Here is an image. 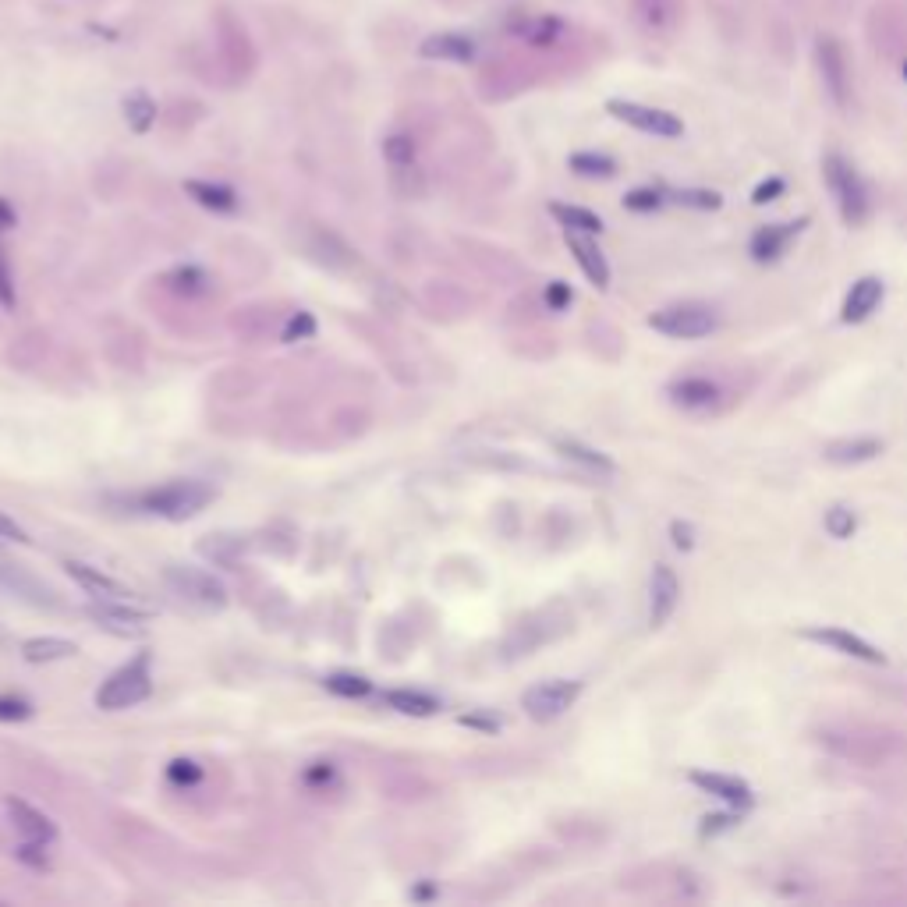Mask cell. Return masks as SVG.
Here are the masks:
<instances>
[{"label": "cell", "instance_id": "6da1fadb", "mask_svg": "<svg viewBox=\"0 0 907 907\" xmlns=\"http://www.w3.org/2000/svg\"><path fill=\"white\" fill-rule=\"evenodd\" d=\"M217 500V486L199 479H174L163 482V486L142 489L135 493L128 504L135 507V514H149V518H167V521H185L195 518L199 511Z\"/></svg>", "mask_w": 907, "mask_h": 907}, {"label": "cell", "instance_id": "7a4b0ae2", "mask_svg": "<svg viewBox=\"0 0 907 907\" xmlns=\"http://www.w3.org/2000/svg\"><path fill=\"white\" fill-rule=\"evenodd\" d=\"M153 695V656L139 652L135 659H128L125 667H117L107 681L96 691V706L117 713V709H132L139 702Z\"/></svg>", "mask_w": 907, "mask_h": 907}, {"label": "cell", "instance_id": "3957f363", "mask_svg": "<svg viewBox=\"0 0 907 907\" xmlns=\"http://www.w3.org/2000/svg\"><path fill=\"white\" fill-rule=\"evenodd\" d=\"M822 174H826V185H830L833 199H837V206H840V217H844L847 224H865L872 202H869V188H865L861 174L854 171L840 153H830L822 160Z\"/></svg>", "mask_w": 907, "mask_h": 907}, {"label": "cell", "instance_id": "277c9868", "mask_svg": "<svg viewBox=\"0 0 907 907\" xmlns=\"http://www.w3.org/2000/svg\"><path fill=\"white\" fill-rule=\"evenodd\" d=\"M649 326L659 330L663 337H674V341H695V337H709L720 326L716 312L709 305L698 302H684V305H667L649 316Z\"/></svg>", "mask_w": 907, "mask_h": 907}, {"label": "cell", "instance_id": "5b68a950", "mask_svg": "<svg viewBox=\"0 0 907 907\" xmlns=\"http://www.w3.org/2000/svg\"><path fill=\"white\" fill-rule=\"evenodd\" d=\"M163 578H167V585L174 589V596L188 599V603L202 606V610H220V606H227V585L220 582V578H213L210 571H202V567L171 564L163 571Z\"/></svg>", "mask_w": 907, "mask_h": 907}, {"label": "cell", "instance_id": "8992f818", "mask_svg": "<svg viewBox=\"0 0 907 907\" xmlns=\"http://www.w3.org/2000/svg\"><path fill=\"white\" fill-rule=\"evenodd\" d=\"M610 117L624 121L628 128L645 135H656V139H681L684 135V121L670 110H659V107H645V103L635 100H610L606 103Z\"/></svg>", "mask_w": 907, "mask_h": 907}, {"label": "cell", "instance_id": "52a82bcc", "mask_svg": "<svg viewBox=\"0 0 907 907\" xmlns=\"http://www.w3.org/2000/svg\"><path fill=\"white\" fill-rule=\"evenodd\" d=\"M578 695H582V681H543L521 695V706L535 723H550L564 716L578 702Z\"/></svg>", "mask_w": 907, "mask_h": 907}, {"label": "cell", "instance_id": "ba28073f", "mask_svg": "<svg viewBox=\"0 0 907 907\" xmlns=\"http://www.w3.org/2000/svg\"><path fill=\"white\" fill-rule=\"evenodd\" d=\"M86 617L96 621V628L110 631V635L135 638L146 631L153 613L142 610V606H132V599H96V603L86 606Z\"/></svg>", "mask_w": 907, "mask_h": 907}, {"label": "cell", "instance_id": "9c48e42d", "mask_svg": "<svg viewBox=\"0 0 907 907\" xmlns=\"http://www.w3.org/2000/svg\"><path fill=\"white\" fill-rule=\"evenodd\" d=\"M815 68L826 93L833 96V103H847V89H851V71H847V57L833 36H819L815 43Z\"/></svg>", "mask_w": 907, "mask_h": 907}, {"label": "cell", "instance_id": "30bf717a", "mask_svg": "<svg viewBox=\"0 0 907 907\" xmlns=\"http://www.w3.org/2000/svg\"><path fill=\"white\" fill-rule=\"evenodd\" d=\"M677 603H681V582H677V574L670 571L667 564H656L652 567V578H649V621H652V628H663V624L674 617Z\"/></svg>", "mask_w": 907, "mask_h": 907}, {"label": "cell", "instance_id": "8fae6325", "mask_svg": "<svg viewBox=\"0 0 907 907\" xmlns=\"http://www.w3.org/2000/svg\"><path fill=\"white\" fill-rule=\"evenodd\" d=\"M4 812H8V822L15 826V833L22 840H39V844H54L57 840V826L47 812L32 808L29 801L22 798H4Z\"/></svg>", "mask_w": 907, "mask_h": 907}, {"label": "cell", "instance_id": "7c38bea8", "mask_svg": "<svg viewBox=\"0 0 907 907\" xmlns=\"http://www.w3.org/2000/svg\"><path fill=\"white\" fill-rule=\"evenodd\" d=\"M567 249H571L574 263L582 266V273L592 280V284L603 291L610 284V266H606L603 249L596 245V234H585V231H567Z\"/></svg>", "mask_w": 907, "mask_h": 907}, {"label": "cell", "instance_id": "4fadbf2b", "mask_svg": "<svg viewBox=\"0 0 907 907\" xmlns=\"http://www.w3.org/2000/svg\"><path fill=\"white\" fill-rule=\"evenodd\" d=\"M64 571H68L71 582L82 585V589H86L93 599H132V596H135V592L128 589V585H121L117 578L103 574L100 567L82 564V560H64Z\"/></svg>", "mask_w": 907, "mask_h": 907}, {"label": "cell", "instance_id": "5bb4252c", "mask_svg": "<svg viewBox=\"0 0 907 907\" xmlns=\"http://www.w3.org/2000/svg\"><path fill=\"white\" fill-rule=\"evenodd\" d=\"M805 638L808 642L830 645V649L844 652V656H851V659H861V663H886V656L876 649V645H869L865 638L851 635V631H844V628H808Z\"/></svg>", "mask_w": 907, "mask_h": 907}, {"label": "cell", "instance_id": "9a60e30c", "mask_svg": "<svg viewBox=\"0 0 907 907\" xmlns=\"http://www.w3.org/2000/svg\"><path fill=\"white\" fill-rule=\"evenodd\" d=\"M808 220H794V224H769V227H759V231L752 234V259L755 263H773V259L783 256V249L791 245L794 238L801 234V227H805Z\"/></svg>", "mask_w": 907, "mask_h": 907}, {"label": "cell", "instance_id": "2e32d148", "mask_svg": "<svg viewBox=\"0 0 907 907\" xmlns=\"http://www.w3.org/2000/svg\"><path fill=\"white\" fill-rule=\"evenodd\" d=\"M691 783H695V787H702L706 794H713V798H720L723 805H730V808H748V805H752V787H748L745 780H737V776L695 769V773H691Z\"/></svg>", "mask_w": 907, "mask_h": 907}, {"label": "cell", "instance_id": "e0dca14e", "mask_svg": "<svg viewBox=\"0 0 907 907\" xmlns=\"http://www.w3.org/2000/svg\"><path fill=\"white\" fill-rule=\"evenodd\" d=\"M883 295H886L883 280H879V277H861L858 284H851V291H847L840 319H844V323H865V319H869L872 312L879 309Z\"/></svg>", "mask_w": 907, "mask_h": 907}, {"label": "cell", "instance_id": "ac0fdd59", "mask_svg": "<svg viewBox=\"0 0 907 907\" xmlns=\"http://www.w3.org/2000/svg\"><path fill=\"white\" fill-rule=\"evenodd\" d=\"M670 401L681 404L688 411H706L720 401V387L713 380H702V376H688V380H677L667 387Z\"/></svg>", "mask_w": 907, "mask_h": 907}, {"label": "cell", "instance_id": "d6986e66", "mask_svg": "<svg viewBox=\"0 0 907 907\" xmlns=\"http://www.w3.org/2000/svg\"><path fill=\"white\" fill-rule=\"evenodd\" d=\"M422 57H433V61H472L475 57V39L461 36V32H440V36H429L419 47Z\"/></svg>", "mask_w": 907, "mask_h": 907}, {"label": "cell", "instance_id": "ffe728a7", "mask_svg": "<svg viewBox=\"0 0 907 907\" xmlns=\"http://www.w3.org/2000/svg\"><path fill=\"white\" fill-rule=\"evenodd\" d=\"M638 25L649 32H667L681 18V0H631Z\"/></svg>", "mask_w": 907, "mask_h": 907}, {"label": "cell", "instance_id": "44dd1931", "mask_svg": "<svg viewBox=\"0 0 907 907\" xmlns=\"http://www.w3.org/2000/svg\"><path fill=\"white\" fill-rule=\"evenodd\" d=\"M879 450H883V443L872 440V436H854V440H833L822 450V458L830 465H861V461L879 458Z\"/></svg>", "mask_w": 907, "mask_h": 907}, {"label": "cell", "instance_id": "7402d4cb", "mask_svg": "<svg viewBox=\"0 0 907 907\" xmlns=\"http://www.w3.org/2000/svg\"><path fill=\"white\" fill-rule=\"evenodd\" d=\"M185 192L192 195L195 202H199L202 210H213V213H234L238 210V192L227 185H220V181H185Z\"/></svg>", "mask_w": 907, "mask_h": 907}, {"label": "cell", "instance_id": "603a6c76", "mask_svg": "<svg viewBox=\"0 0 907 907\" xmlns=\"http://www.w3.org/2000/svg\"><path fill=\"white\" fill-rule=\"evenodd\" d=\"M383 702H387L394 713L401 716H436L440 713V698L426 695V691H411V688H394V691H383Z\"/></svg>", "mask_w": 907, "mask_h": 907}, {"label": "cell", "instance_id": "cb8c5ba5", "mask_svg": "<svg viewBox=\"0 0 907 907\" xmlns=\"http://www.w3.org/2000/svg\"><path fill=\"white\" fill-rule=\"evenodd\" d=\"M163 284L171 287L174 295L181 298H195V295H206L210 291V273L202 270V266H174L171 273H163Z\"/></svg>", "mask_w": 907, "mask_h": 907}, {"label": "cell", "instance_id": "d4e9b609", "mask_svg": "<svg viewBox=\"0 0 907 907\" xmlns=\"http://www.w3.org/2000/svg\"><path fill=\"white\" fill-rule=\"evenodd\" d=\"M75 652L78 645L68 638H29V642H22L25 663H57V659H68Z\"/></svg>", "mask_w": 907, "mask_h": 907}, {"label": "cell", "instance_id": "484cf974", "mask_svg": "<svg viewBox=\"0 0 907 907\" xmlns=\"http://www.w3.org/2000/svg\"><path fill=\"white\" fill-rule=\"evenodd\" d=\"M557 450L564 454L567 461H574V465L589 468V472L613 475V461L606 458V454H599V450L585 447V443H578V440H557Z\"/></svg>", "mask_w": 907, "mask_h": 907}, {"label": "cell", "instance_id": "4316f807", "mask_svg": "<svg viewBox=\"0 0 907 907\" xmlns=\"http://www.w3.org/2000/svg\"><path fill=\"white\" fill-rule=\"evenodd\" d=\"M550 213L564 224V231H585V234H599L603 231V220L592 210L582 206H567V202H550Z\"/></svg>", "mask_w": 907, "mask_h": 907}, {"label": "cell", "instance_id": "83f0119b", "mask_svg": "<svg viewBox=\"0 0 907 907\" xmlns=\"http://www.w3.org/2000/svg\"><path fill=\"white\" fill-rule=\"evenodd\" d=\"M125 117H128V128H132V132L146 135L156 121V100L149 93H142V89H135V93L125 96Z\"/></svg>", "mask_w": 907, "mask_h": 907}, {"label": "cell", "instance_id": "f1b7e54d", "mask_svg": "<svg viewBox=\"0 0 907 907\" xmlns=\"http://www.w3.org/2000/svg\"><path fill=\"white\" fill-rule=\"evenodd\" d=\"M323 688L337 698H365L373 695V681L365 674H351V670H337L323 681Z\"/></svg>", "mask_w": 907, "mask_h": 907}, {"label": "cell", "instance_id": "f546056e", "mask_svg": "<svg viewBox=\"0 0 907 907\" xmlns=\"http://www.w3.org/2000/svg\"><path fill=\"white\" fill-rule=\"evenodd\" d=\"M567 163H571V171L582 174V178H613V174H617V160L606 153H574Z\"/></svg>", "mask_w": 907, "mask_h": 907}, {"label": "cell", "instance_id": "4dcf8cb0", "mask_svg": "<svg viewBox=\"0 0 907 907\" xmlns=\"http://www.w3.org/2000/svg\"><path fill=\"white\" fill-rule=\"evenodd\" d=\"M199 550L217 564H234V557L241 553L238 535H206V543H199Z\"/></svg>", "mask_w": 907, "mask_h": 907}, {"label": "cell", "instance_id": "1f68e13d", "mask_svg": "<svg viewBox=\"0 0 907 907\" xmlns=\"http://www.w3.org/2000/svg\"><path fill=\"white\" fill-rule=\"evenodd\" d=\"M560 32H564V22L553 15H543V18H535L528 29H521V36H525L532 47H550V43H557Z\"/></svg>", "mask_w": 907, "mask_h": 907}, {"label": "cell", "instance_id": "d6a6232c", "mask_svg": "<svg viewBox=\"0 0 907 907\" xmlns=\"http://www.w3.org/2000/svg\"><path fill=\"white\" fill-rule=\"evenodd\" d=\"M383 156H387V163H394V167H411V163H415V139H411V135H390V139L383 142Z\"/></svg>", "mask_w": 907, "mask_h": 907}, {"label": "cell", "instance_id": "836d02e7", "mask_svg": "<svg viewBox=\"0 0 907 907\" xmlns=\"http://www.w3.org/2000/svg\"><path fill=\"white\" fill-rule=\"evenodd\" d=\"M47 847L50 844H39V840H22V844L15 847V858L22 861V865H29L32 872H50Z\"/></svg>", "mask_w": 907, "mask_h": 907}, {"label": "cell", "instance_id": "e575fe53", "mask_svg": "<svg viewBox=\"0 0 907 907\" xmlns=\"http://www.w3.org/2000/svg\"><path fill=\"white\" fill-rule=\"evenodd\" d=\"M312 334H316V319H312V312H295V316L284 323V330H280V341L298 344V341H309Z\"/></svg>", "mask_w": 907, "mask_h": 907}, {"label": "cell", "instance_id": "d590c367", "mask_svg": "<svg viewBox=\"0 0 907 907\" xmlns=\"http://www.w3.org/2000/svg\"><path fill=\"white\" fill-rule=\"evenodd\" d=\"M670 199L681 202V206H695V210H720V192H709V188H681V192H670Z\"/></svg>", "mask_w": 907, "mask_h": 907}, {"label": "cell", "instance_id": "8d00e7d4", "mask_svg": "<svg viewBox=\"0 0 907 907\" xmlns=\"http://www.w3.org/2000/svg\"><path fill=\"white\" fill-rule=\"evenodd\" d=\"M202 776H206V769H202L195 759H174L171 766H167V780H171L174 787H195Z\"/></svg>", "mask_w": 907, "mask_h": 907}, {"label": "cell", "instance_id": "74e56055", "mask_svg": "<svg viewBox=\"0 0 907 907\" xmlns=\"http://www.w3.org/2000/svg\"><path fill=\"white\" fill-rule=\"evenodd\" d=\"M36 713L29 698L22 695H0V723H25Z\"/></svg>", "mask_w": 907, "mask_h": 907}, {"label": "cell", "instance_id": "f35d334b", "mask_svg": "<svg viewBox=\"0 0 907 907\" xmlns=\"http://www.w3.org/2000/svg\"><path fill=\"white\" fill-rule=\"evenodd\" d=\"M854 528H858V518H854V511H847V507H833V511L826 514V532H830L833 539H851Z\"/></svg>", "mask_w": 907, "mask_h": 907}, {"label": "cell", "instance_id": "ab89813d", "mask_svg": "<svg viewBox=\"0 0 907 907\" xmlns=\"http://www.w3.org/2000/svg\"><path fill=\"white\" fill-rule=\"evenodd\" d=\"M624 206L635 213H652L663 206V192H656V188H635V192L624 195Z\"/></svg>", "mask_w": 907, "mask_h": 907}, {"label": "cell", "instance_id": "60d3db41", "mask_svg": "<svg viewBox=\"0 0 907 907\" xmlns=\"http://www.w3.org/2000/svg\"><path fill=\"white\" fill-rule=\"evenodd\" d=\"M15 305H18L15 277H11L8 256H4V252H0V309H4V312H15Z\"/></svg>", "mask_w": 907, "mask_h": 907}, {"label": "cell", "instance_id": "b9f144b4", "mask_svg": "<svg viewBox=\"0 0 907 907\" xmlns=\"http://www.w3.org/2000/svg\"><path fill=\"white\" fill-rule=\"evenodd\" d=\"M571 287L564 284V280H553L550 287H546V305H550L553 312H564L567 305H571Z\"/></svg>", "mask_w": 907, "mask_h": 907}, {"label": "cell", "instance_id": "7bdbcfd3", "mask_svg": "<svg viewBox=\"0 0 907 907\" xmlns=\"http://www.w3.org/2000/svg\"><path fill=\"white\" fill-rule=\"evenodd\" d=\"M461 727H472V730H486V734H497L500 730V716H486V713H465L458 716Z\"/></svg>", "mask_w": 907, "mask_h": 907}, {"label": "cell", "instance_id": "ee69618b", "mask_svg": "<svg viewBox=\"0 0 907 907\" xmlns=\"http://www.w3.org/2000/svg\"><path fill=\"white\" fill-rule=\"evenodd\" d=\"M302 780L309 783V787H326V783L334 780V766H330V762H312V766L302 773Z\"/></svg>", "mask_w": 907, "mask_h": 907}, {"label": "cell", "instance_id": "f6af8a7d", "mask_svg": "<svg viewBox=\"0 0 907 907\" xmlns=\"http://www.w3.org/2000/svg\"><path fill=\"white\" fill-rule=\"evenodd\" d=\"M0 539H11V543H32L29 532H25L18 521H11L8 514H0Z\"/></svg>", "mask_w": 907, "mask_h": 907}, {"label": "cell", "instance_id": "bcb514c9", "mask_svg": "<svg viewBox=\"0 0 907 907\" xmlns=\"http://www.w3.org/2000/svg\"><path fill=\"white\" fill-rule=\"evenodd\" d=\"M783 188H787V185H783V181H780V178H769V181H762V185H759V188H755L752 202H759V206H762V202H773V199H776V195H780V192H783Z\"/></svg>", "mask_w": 907, "mask_h": 907}, {"label": "cell", "instance_id": "7dc6e473", "mask_svg": "<svg viewBox=\"0 0 907 907\" xmlns=\"http://www.w3.org/2000/svg\"><path fill=\"white\" fill-rule=\"evenodd\" d=\"M670 532H674V543L681 546V550H691V525L688 521H674Z\"/></svg>", "mask_w": 907, "mask_h": 907}, {"label": "cell", "instance_id": "c3c4849f", "mask_svg": "<svg viewBox=\"0 0 907 907\" xmlns=\"http://www.w3.org/2000/svg\"><path fill=\"white\" fill-rule=\"evenodd\" d=\"M737 815H713V819H706V826H702V833H716V830H727V826H734Z\"/></svg>", "mask_w": 907, "mask_h": 907}, {"label": "cell", "instance_id": "681fc988", "mask_svg": "<svg viewBox=\"0 0 907 907\" xmlns=\"http://www.w3.org/2000/svg\"><path fill=\"white\" fill-rule=\"evenodd\" d=\"M15 220H18V213L11 210V202H8V199H0V234L8 231V227H15Z\"/></svg>", "mask_w": 907, "mask_h": 907}, {"label": "cell", "instance_id": "f907efd6", "mask_svg": "<svg viewBox=\"0 0 907 907\" xmlns=\"http://www.w3.org/2000/svg\"><path fill=\"white\" fill-rule=\"evenodd\" d=\"M433 893H436L433 886H426V883H422L419 890H411V897H415V900H429V897H433Z\"/></svg>", "mask_w": 907, "mask_h": 907}, {"label": "cell", "instance_id": "816d5d0a", "mask_svg": "<svg viewBox=\"0 0 907 907\" xmlns=\"http://www.w3.org/2000/svg\"><path fill=\"white\" fill-rule=\"evenodd\" d=\"M904 78H907V61H904Z\"/></svg>", "mask_w": 907, "mask_h": 907}]
</instances>
